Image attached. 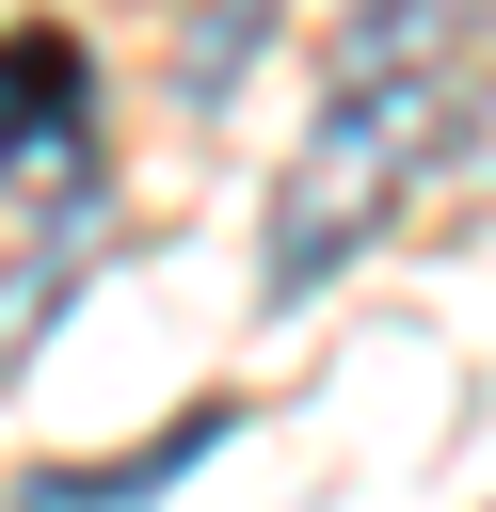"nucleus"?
Masks as SVG:
<instances>
[{
    "label": "nucleus",
    "instance_id": "obj_1",
    "mask_svg": "<svg viewBox=\"0 0 496 512\" xmlns=\"http://www.w3.org/2000/svg\"><path fill=\"white\" fill-rule=\"evenodd\" d=\"M480 80H496V0H352L336 16V64H320V112H304V144L272 176V272L256 288L272 304L336 288L432 192V160L464 144Z\"/></svg>",
    "mask_w": 496,
    "mask_h": 512
},
{
    "label": "nucleus",
    "instance_id": "obj_2",
    "mask_svg": "<svg viewBox=\"0 0 496 512\" xmlns=\"http://www.w3.org/2000/svg\"><path fill=\"white\" fill-rule=\"evenodd\" d=\"M96 160V64H80V32H0V192L16 176H80Z\"/></svg>",
    "mask_w": 496,
    "mask_h": 512
}]
</instances>
